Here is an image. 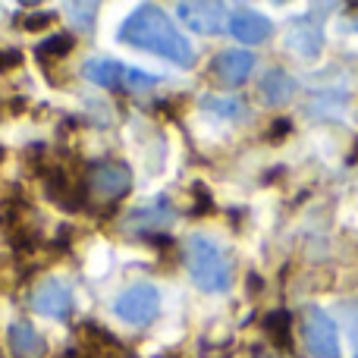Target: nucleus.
Masks as SVG:
<instances>
[{
    "mask_svg": "<svg viewBox=\"0 0 358 358\" xmlns=\"http://www.w3.org/2000/svg\"><path fill=\"white\" fill-rule=\"evenodd\" d=\"M189 273L201 292H227L233 267L229 258L217 242L204 239V236H192L189 239Z\"/></svg>",
    "mask_w": 358,
    "mask_h": 358,
    "instance_id": "nucleus-2",
    "label": "nucleus"
},
{
    "mask_svg": "<svg viewBox=\"0 0 358 358\" xmlns=\"http://www.w3.org/2000/svg\"><path fill=\"white\" fill-rule=\"evenodd\" d=\"M82 73L101 88H120L126 82V66L117 60H88Z\"/></svg>",
    "mask_w": 358,
    "mask_h": 358,
    "instance_id": "nucleus-13",
    "label": "nucleus"
},
{
    "mask_svg": "<svg viewBox=\"0 0 358 358\" xmlns=\"http://www.w3.org/2000/svg\"><path fill=\"white\" fill-rule=\"evenodd\" d=\"M129 182H132V176H129V170H126L123 164H107V167H98V173L92 176V189L98 192V195H104V198L123 195V192L129 189Z\"/></svg>",
    "mask_w": 358,
    "mask_h": 358,
    "instance_id": "nucleus-10",
    "label": "nucleus"
},
{
    "mask_svg": "<svg viewBox=\"0 0 358 358\" xmlns=\"http://www.w3.org/2000/svg\"><path fill=\"white\" fill-rule=\"evenodd\" d=\"M54 22V13H35V16H25V29L29 31H41V29H48V25Z\"/></svg>",
    "mask_w": 358,
    "mask_h": 358,
    "instance_id": "nucleus-17",
    "label": "nucleus"
},
{
    "mask_svg": "<svg viewBox=\"0 0 358 358\" xmlns=\"http://www.w3.org/2000/svg\"><path fill=\"white\" fill-rule=\"evenodd\" d=\"M208 107H214V110L223 113V117H233V113H239V104H236V101H208Z\"/></svg>",
    "mask_w": 358,
    "mask_h": 358,
    "instance_id": "nucleus-18",
    "label": "nucleus"
},
{
    "mask_svg": "<svg viewBox=\"0 0 358 358\" xmlns=\"http://www.w3.org/2000/svg\"><path fill=\"white\" fill-rule=\"evenodd\" d=\"M6 346H10L13 358H44V352H48L41 334L29 321H19L6 330Z\"/></svg>",
    "mask_w": 358,
    "mask_h": 358,
    "instance_id": "nucleus-8",
    "label": "nucleus"
},
{
    "mask_svg": "<svg viewBox=\"0 0 358 358\" xmlns=\"http://www.w3.org/2000/svg\"><path fill=\"white\" fill-rule=\"evenodd\" d=\"M176 13L198 35H214V31H220L223 22H227V16H223L227 10H223L220 3H179Z\"/></svg>",
    "mask_w": 358,
    "mask_h": 358,
    "instance_id": "nucleus-6",
    "label": "nucleus"
},
{
    "mask_svg": "<svg viewBox=\"0 0 358 358\" xmlns=\"http://www.w3.org/2000/svg\"><path fill=\"white\" fill-rule=\"evenodd\" d=\"M286 44H289V48L296 50L299 57H305V60H315V57L324 50V35H321V29H317L315 22H299L296 29H289V35H286Z\"/></svg>",
    "mask_w": 358,
    "mask_h": 358,
    "instance_id": "nucleus-11",
    "label": "nucleus"
},
{
    "mask_svg": "<svg viewBox=\"0 0 358 358\" xmlns=\"http://www.w3.org/2000/svg\"><path fill=\"white\" fill-rule=\"evenodd\" d=\"M157 305H161V299H157L155 286L138 283V286H129V289L120 292L117 302H113V311H117V317L126 321L129 327H145L148 321H155Z\"/></svg>",
    "mask_w": 358,
    "mask_h": 358,
    "instance_id": "nucleus-3",
    "label": "nucleus"
},
{
    "mask_svg": "<svg viewBox=\"0 0 358 358\" xmlns=\"http://www.w3.org/2000/svg\"><path fill=\"white\" fill-rule=\"evenodd\" d=\"M255 57L248 50H227V54L217 57V73L227 85H242V82L252 76Z\"/></svg>",
    "mask_w": 358,
    "mask_h": 358,
    "instance_id": "nucleus-9",
    "label": "nucleus"
},
{
    "mask_svg": "<svg viewBox=\"0 0 358 358\" xmlns=\"http://www.w3.org/2000/svg\"><path fill=\"white\" fill-rule=\"evenodd\" d=\"M167 220H170L167 208H138V210H132L126 223H129L132 229H157Z\"/></svg>",
    "mask_w": 358,
    "mask_h": 358,
    "instance_id": "nucleus-15",
    "label": "nucleus"
},
{
    "mask_svg": "<svg viewBox=\"0 0 358 358\" xmlns=\"http://www.w3.org/2000/svg\"><path fill=\"white\" fill-rule=\"evenodd\" d=\"M292 92H296V82H292L289 73H283V69H271V73L261 79V98L271 107L286 104V101L292 98Z\"/></svg>",
    "mask_w": 358,
    "mask_h": 358,
    "instance_id": "nucleus-12",
    "label": "nucleus"
},
{
    "mask_svg": "<svg viewBox=\"0 0 358 358\" xmlns=\"http://www.w3.org/2000/svg\"><path fill=\"white\" fill-rule=\"evenodd\" d=\"M264 334L277 349L292 352V317L286 311H273L264 317Z\"/></svg>",
    "mask_w": 358,
    "mask_h": 358,
    "instance_id": "nucleus-14",
    "label": "nucleus"
},
{
    "mask_svg": "<svg viewBox=\"0 0 358 358\" xmlns=\"http://www.w3.org/2000/svg\"><path fill=\"white\" fill-rule=\"evenodd\" d=\"M0 161H3V148H0Z\"/></svg>",
    "mask_w": 358,
    "mask_h": 358,
    "instance_id": "nucleus-19",
    "label": "nucleus"
},
{
    "mask_svg": "<svg viewBox=\"0 0 358 358\" xmlns=\"http://www.w3.org/2000/svg\"><path fill=\"white\" fill-rule=\"evenodd\" d=\"M271 31H273L271 19H267L264 13H258V10H239V13L229 16V35L239 38V41H245V44L267 41Z\"/></svg>",
    "mask_w": 358,
    "mask_h": 358,
    "instance_id": "nucleus-7",
    "label": "nucleus"
},
{
    "mask_svg": "<svg viewBox=\"0 0 358 358\" xmlns=\"http://www.w3.org/2000/svg\"><path fill=\"white\" fill-rule=\"evenodd\" d=\"M302 336H305V349L311 352V358H340V336H336L334 321L321 308L305 311Z\"/></svg>",
    "mask_w": 358,
    "mask_h": 358,
    "instance_id": "nucleus-4",
    "label": "nucleus"
},
{
    "mask_svg": "<svg viewBox=\"0 0 358 358\" xmlns=\"http://www.w3.org/2000/svg\"><path fill=\"white\" fill-rule=\"evenodd\" d=\"M69 50H73V38H69V35H57V38H48V41L38 48V57H41V60H48V57L60 60V57H66Z\"/></svg>",
    "mask_w": 358,
    "mask_h": 358,
    "instance_id": "nucleus-16",
    "label": "nucleus"
},
{
    "mask_svg": "<svg viewBox=\"0 0 358 358\" xmlns=\"http://www.w3.org/2000/svg\"><path fill=\"white\" fill-rule=\"evenodd\" d=\"M120 41L142 48L148 54H157L170 63H179V66H189L195 60L192 44L179 35L176 25L170 22V16H164L157 6H138L120 29Z\"/></svg>",
    "mask_w": 358,
    "mask_h": 358,
    "instance_id": "nucleus-1",
    "label": "nucleus"
},
{
    "mask_svg": "<svg viewBox=\"0 0 358 358\" xmlns=\"http://www.w3.org/2000/svg\"><path fill=\"white\" fill-rule=\"evenodd\" d=\"M31 308L48 317H66L73 311V292H69V286L63 280H44L31 292Z\"/></svg>",
    "mask_w": 358,
    "mask_h": 358,
    "instance_id": "nucleus-5",
    "label": "nucleus"
}]
</instances>
